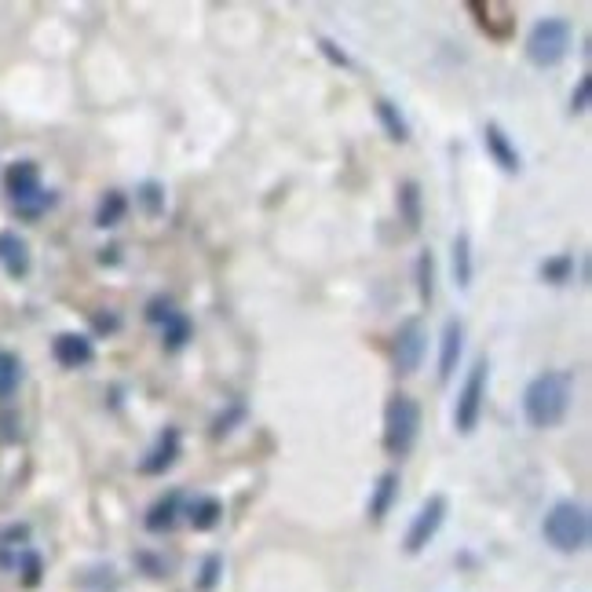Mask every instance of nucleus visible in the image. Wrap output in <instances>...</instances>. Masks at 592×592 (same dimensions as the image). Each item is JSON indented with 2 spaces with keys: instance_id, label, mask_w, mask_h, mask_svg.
Listing matches in <instances>:
<instances>
[{
  "instance_id": "nucleus-1",
  "label": "nucleus",
  "mask_w": 592,
  "mask_h": 592,
  "mask_svg": "<svg viewBox=\"0 0 592 592\" xmlns=\"http://www.w3.org/2000/svg\"><path fill=\"white\" fill-rule=\"evenodd\" d=\"M571 377L560 370H545L523 392V417L530 428H556L571 410Z\"/></svg>"
},
{
  "instance_id": "nucleus-2",
  "label": "nucleus",
  "mask_w": 592,
  "mask_h": 592,
  "mask_svg": "<svg viewBox=\"0 0 592 592\" xmlns=\"http://www.w3.org/2000/svg\"><path fill=\"white\" fill-rule=\"evenodd\" d=\"M417 439H421V406L406 392L392 395L384 406V450H388V457H395V461L410 457Z\"/></svg>"
},
{
  "instance_id": "nucleus-3",
  "label": "nucleus",
  "mask_w": 592,
  "mask_h": 592,
  "mask_svg": "<svg viewBox=\"0 0 592 592\" xmlns=\"http://www.w3.org/2000/svg\"><path fill=\"white\" fill-rule=\"evenodd\" d=\"M4 191H8L11 205L19 209V216L26 220H37L44 209H52L55 205V194L44 191L41 187V169H37V161H11L8 172H4Z\"/></svg>"
},
{
  "instance_id": "nucleus-4",
  "label": "nucleus",
  "mask_w": 592,
  "mask_h": 592,
  "mask_svg": "<svg viewBox=\"0 0 592 592\" xmlns=\"http://www.w3.org/2000/svg\"><path fill=\"white\" fill-rule=\"evenodd\" d=\"M541 530L556 552H582L589 545V512L578 501H556Z\"/></svg>"
},
{
  "instance_id": "nucleus-5",
  "label": "nucleus",
  "mask_w": 592,
  "mask_h": 592,
  "mask_svg": "<svg viewBox=\"0 0 592 592\" xmlns=\"http://www.w3.org/2000/svg\"><path fill=\"white\" fill-rule=\"evenodd\" d=\"M571 22L560 19V15H549V19H541L534 30L527 33V59L541 70H552V66H560L571 52Z\"/></svg>"
},
{
  "instance_id": "nucleus-6",
  "label": "nucleus",
  "mask_w": 592,
  "mask_h": 592,
  "mask_svg": "<svg viewBox=\"0 0 592 592\" xmlns=\"http://www.w3.org/2000/svg\"><path fill=\"white\" fill-rule=\"evenodd\" d=\"M487 381H490V362L476 359L472 370H468L461 392H457V406H454V424L461 435H472L479 428V417H483V406H487Z\"/></svg>"
},
{
  "instance_id": "nucleus-7",
  "label": "nucleus",
  "mask_w": 592,
  "mask_h": 592,
  "mask_svg": "<svg viewBox=\"0 0 592 592\" xmlns=\"http://www.w3.org/2000/svg\"><path fill=\"white\" fill-rule=\"evenodd\" d=\"M424 351H428V333H424L421 322H417V318L402 322L399 333H395V340H392V366H395V373L410 377V373L421 370Z\"/></svg>"
},
{
  "instance_id": "nucleus-8",
  "label": "nucleus",
  "mask_w": 592,
  "mask_h": 592,
  "mask_svg": "<svg viewBox=\"0 0 592 592\" xmlns=\"http://www.w3.org/2000/svg\"><path fill=\"white\" fill-rule=\"evenodd\" d=\"M446 497L443 494H435L424 501V508L413 516L410 530H406V552L410 556H417V552H424L428 545H432V538L439 534V527H443V519H446Z\"/></svg>"
},
{
  "instance_id": "nucleus-9",
  "label": "nucleus",
  "mask_w": 592,
  "mask_h": 592,
  "mask_svg": "<svg viewBox=\"0 0 592 592\" xmlns=\"http://www.w3.org/2000/svg\"><path fill=\"white\" fill-rule=\"evenodd\" d=\"M52 355L63 370H81V366H88V362L96 359V344L85 333H59L52 340Z\"/></svg>"
},
{
  "instance_id": "nucleus-10",
  "label": "nucleus",
  "mask_w": 592,
  "mask_h": 592,
  "mask_svg": "<svg viewBox=\"0 0 592 592\" xmlns=\"http://www.w3.org/2000/svg\"><path fill=\"white\" fill-rule=\"evenodd\" d=\"M180 450H183L180 428H165L161 439L154 443V450L139 461V472H143V476H165V472L180 461Z\"/></svg>"
},
{
  "instance_id": "nucleus-11",
  "label": "nucleus",
  "mask_w": 592,
  "mask_h": 592,
  "mask_svg": "<svg viewBox=\"0 0 592 592\" xmlns=\"http://www.w3.org/2000/svg\"><path fill=\"white\" fill-rule=\"evenodd\" d=\"M183 516V490H169V494H161L154 505L147 508V519H143V527L150 534H169Z\"/></svg>"
},
{
  "instance_id": "nucleus-12",
  "label": "nucleus",
  "mask_w": 592,
  "mask_h": 592,
  "mask_svg": "<svg viewBox=\"0 0 592 592\" xmlns=\"http://www.w3.org/2000/svg\"><path fill=\"white\" fill-rule=\"evenodd\" d=\"M483 143H487V154L494 158V165L501 172H519L523 169V161H519V150L516 143L508 139V132L497 121H490L487 128H483Z\"/></svg>"
},
{
  "instance_id": "nucleus-13",
  "label": "nucleus",
  "mask_w": 592,
  "mask_h": 592,
  "mask_svg": "<svg viewBox=\"0 0 592 592\" xmlns=\"http://www.w3.org/2000/svg\"><path fill=\"white\" fill-rule=\"evenodd\" d=\"M0 267L8 271V278L30 275V245L15 231H0Z\"/></svg>"
},
{
  "instance_id": "nucleus-14",
  "label": "nucleus",
  "mask_w": 592,
  "mask_h": 592,
  "mask_svg": "<svg viewBox=\"0 0 592 592\" xmlns=\"http://www.w3.org/2000/svg\"><path fill=\"white\" fill-rule=\"evenodd\" d=\"M461 348H465V326L450 318L443 326V340H439V381H450L461 362Z\"/></svg>"
},
{
  "instance_id": "nucleus-15",
  "label": "nucleus",
  "mask_w": 592,
  "mask_h": 592,
  "mask_svg": "<svg viewBox=\"0 0 592 592\" xmlns=\"http://www.w3.org/2000/svg\"><path fill=\"white\" fill-rule=\"evenodd\" d=\"M395 497H399V472H384V476L377 479V487H373V497H370V519L381 523V519L392 512Z\"/></svg>"
},
{
  "instance_id": "nucleus-16",
  "label": "nucleus",
  "mask_w": 592,
  "mask_h": 592,
  "mask_svg": "<svg viewBox=\"0 0 592 592\" xmlns=\"http://www.w3.org/2000/svg\"><path fill=\"white\" fill-rule=\"evenodd\" d=\"M373 110H377V121H381V128L388 132V139H395V143H406V139H410V121L402 117V110L392 99H377Z\"/></svg>"
},
{
  "instance_id": "nucleus-17",
  "label": "nucleus",
  "mask_w": 592,
  "mask_h": 592,
  "mask_svg": "<svg viewBox=\"0 0 592 592\" xmlns=\"http://www.w3.org/2000/svg\"><path fill=\"white\" fill-rule=\"evenodd\" d=\"M450 271H454V282L461 289L472 286V238L468 234H457L454 249H450Z\"/></svg>"
},
{
  "instance_id": "nucleus-18",
  "label": "nucleus",
  "mask_w": 592,
  "mask_h": 592,
  "mask_svg": "<svg viewBox=\"0 0 592 592\" xmlns=\"http://www.w3.org/2000/svg\"><path fill=\"white\" fill-rule=\"evenodd\" d=\"M220 519H223V505L216 497H194L191 505H187V523L194 530H212Z\"/></svg>"
},
{
  "instance_id": "nucleus-19",
  "label": "nucleus",
  "mask_w": 592,
  "mask_h": 592,
  "mask_svg": "<svg viewBox=\"0 0 592 592\" xmlns=\"http://www.w3.org/2000/svg\"><path fill=\"white\" fill-rule=\"evenodd\" d=\"M128 212V198L121 191H106L103 201H99L96 209V227H103V231H110V227H117V223L125 220Z\"/></svg>"
},
{
  "instance_id": "nucleus-20",
  "label": "nucleus",
  "mask_w": 592,
  "mask_h": 592,
  "mask_svg": "<svg viewBox=\"0 0 592 592\" xmlns=\"http://www.w3.org/2000/svg\"><path fill=\"white\" fill-rule=\"evenodd\" d=\"M22 384V362L15 351H0V402H8Z\"/></svg>"
},
{
  "instance_id": "nucleus-21",
  "label": "nucleus",
  "mask_w": 592,
  "mask_h": 592,
  "mask_svg": "<svg viewBox=\"0 0 592 592\" xmlns=\"http://www.w3.org/2000/svg\"><path fill=\"white\" fill-rule=\"evenodd\" d=\"M399 216L402 223L410 227V231H417L421 227V187L413 180H406L399 187Z\"/></svg>"
},
{
  "instance_id": "nucleus-22",
  "label": "nucleus",
  "mask_w": 592,
  "mask_h": 592,
  "mask_svg": "<svg viewBox=\"0 0 592 592\" xmlns=\"http://www.w3.org/2000/svg\"><path fill=\"white\" fill-rule=\"evenodd\" d=\"M194 337V326H191V318L183 315V311H176V315L161 326V344H165V351H180L187 340Z\"/></svg>"
},
{
  "instance_id": "nucleus-23",
  "label": "nucleus",
  "mask_w": 592,
  "mask_h": 592,
  "mask_svg": "<svg viewBox=\"0 0 592 592\" xmlns=\"http://www.w3.org/2000/svg\"><path fill=\"white\" fill-rule=\"evenodd\" d=\"M417 293H421L424 307L435 300V256H432V249H424V253L417 256Z\"/></svg>"
},
{
  "instance_id": "nucleus-24",
  "label": "nucleus",
  "mask_w": 592,
  "mask_h": 592,
  "mask_svg": "<svg viewBox=\"0 0 592 592\" xmlns=\"http://www.w3.org/2000/svg\"><path fill=\"white\" fill-rule=\"evenodd\" d=\"M571 275H574V256L571 253H560V256H552V260L541 264V278H545L549 286H563V282H571Z\"/></svg>"
},
{
  "instance_id": "nucleus-25",
  "label": "nucleus",
  "mask_w": 592,
  "mask_h": 592,
  "mask_svg": "<svg viewBox=\"0 0 592 592\" xmlns=\"http://www.w3.org/2000/svg\"><path fill=\"white\" fill-rule=\"evenodd\" d=\"M136 198H139V205H143L147 216H161V212H165V191H161V183L147 180L143 187H139Z\"/></svg>"
},
{
  "instance_id": "nucleus-26",
  "label": "nucleus",
  "mask_w": 592,
  "mask_h": 592,
  "mask_svg": "<svg viewBox=\"0 0 592 592\" xmlns=\"http://www.w3.org/2000/svg\"><path fill=\"white\" fill-rule=\"evenodd\" d=\"M176 311H180V307L172 304L169 296H150V300H147V322H150V326H165V322H169Z\"/></svg>"
},
{
  "instance_id": "nucleus-27",
  "label": "nucleus",
  "mask_w": 592,
  "mask_h": 592,
  "mask_svg": "<svg viewBox=\"0 0 592 592\" xmlns=\"http://www.w3.org/2000/svg\"><path fill=\"white\" fill-rule=\"evenodd\" d=\"M242 421H245V402H231V410L220 413V417L212 421V435H216V439H223V435L234 432V424H242Z\"/></svg>"
},
{
  "instance_id": "nucleus-28",
  "label": "nucleus",
  "mask_w": 592,
  "mask_h": 592,
  "mask_svg": "<svg viewBox=\"0 0 592 592\" xmlns=\"http://www.w3.org/2000/svg\"><path fill=\"white\" fill-rule=\"evenodd\" d=\"M220 571H223V560H220V556H209V560L201 563L198 589H201V592H212V589H216V582H220Z\"/></svg>"
},
{
  "instance_id": "nucleus-29",
  "label": "nucleus",
  "mask_w": 592,
  "mask_h": 592,
  "mask_svg": "<svg viewBox=\"0 0 592 592\" xmlns=\"http://www.w3.org/2000/svg\"><path fill=\"white\" fill-rule=\"evenodd\" d=\"M19 563H22V585H30L33 589V585L41 582V556H37L33 549H26L19 556Z\"/></svg>"
},
{
  "instance_id": "nucleus-30",
  "label": "nucleus",
  "mask_w": 592,
  "mask_h": 592,
  "mask_svg": "<svg viewBox=\"0 0 592 592\" xmlns=\"http://www.w3.org/2000/svg\"><path fill=\"white\" fill-rule=\"evenodd\" d=\"M589 99H592V77L582 74L578 77V88H574V96H571L574 114H585V110H589Z\"/></svg>"
},
{
  "instance_id": "nucleus-31",
  "label": "nucleus",
  "mask_w": 592,
  "mask_h": 592,
  "mask_svg": "<svg viewBox=\"0 0 592 592\" xmlns=\"http://www.w3.org/2000/svg\"><path fill=\"white\" fill-rule=\"evenodd\" d=\"M318 48H322V55H326L329 63H337V66H348L351 63L348 55H344V48H337V44L329 41V37H322V41H318Z\"/></svg>"
},
{
  "instance_id": "nucleus-32",
  "label": "nucleus",
  "mask_w": 592,
  "mask_h": 592,
  "mask_svg": "<svg viewBox=\"0 0 592 592\" xmlns=\"http://www.w3.org/2000/svg\"><path fill=\"white\" fill-rule=\"evenodd\" d=\"M117 326H121V318H117V315H99V318H96V329H99V333H114Z\"/></svg>"
},
{
  "instance_id": "nucleus-33",
  "label": "nucleus",
  "mask_w": 592,
  "mask_h": 592,
  "mask_svg": "<svg viewBox=\"0 0 592 592\" xmlns=\"http://www.w3.org/2000/svg\"><path fill=\"white\" fill-rule=\"evenodd\" d=\"M121 249H117V245H110V249H103V256H99V264H117V260H121Z\"/></svg>"
}]
</instances>
